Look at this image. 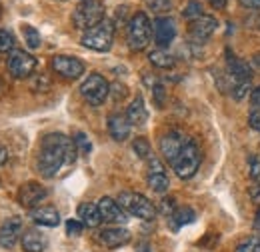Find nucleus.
<instances>
[{
    "mask_svg": "<svg viewBox=\"0 0 260 252\" xmlns=\"http://www.w3.org/2000/svg\"><path fill=\"white\" fill-rule=\"evenodd\" d=\"M22 238V218L12 216L6 218L0 226V248L10 250L18 240Z\"/></svg>",
    "mask_w": 260,
    "mask_h": 252,
    "instance_id": "nucleus-13",
    "label": "nucleus"
},
{
    "mask_svg": "<svg viewBox=\"0 0 260 252\" xmlns=\"http://www.w3.org/2000/svg\"><path fill=\"white\" fill-rule=\"evenodd\" d=\"M50 66H52V70H54L56 74H60V76H64V78H70V80L84 74V62H82L80 58H76V56L58 54V56L52 58Z\"/></svg>",
    "mask_w": 260,
    "mask_h": 252,
    "instance_id": "nucleus-11",
    "label": "nucleus"
},
{
    "mask_svg": "<svg viewBox=\"0 0 260 252\" xmlns=\"http://www.w3.org/2000/svg\"><path fill=\"white\" fill-rule=\"evenodd\" d=\"M150 64H154L156 68H172L174 66V56L170 52H166V48H156L148 54Z\"/></svg>",
    "mask_w": 260,
    "mask_h": 252,
    "instance_id": "nucleus-24",
    "label": "nucleus"
},
{
    "mask_svg": "<svg viewBox=\"0 0 260 252\" xmlns=\"http://www.w3.org/2000/svg\"><path fill=\"white\" fill-rule=\"evenodd\" d=\"M78 156L74 140L62 132H50L42 138L38 152V172L44 178H52L64 164H72Z\"/></svg>",
    "mask_w": 260,
    "mask_h": 252,
    "instance_id": "nucleus-1",
    "label": "nucleus"
},
{
    "mask_svg": "<svg viewBox=\"0 0 260 252\" xmlns=\"http://www.w3.org/2000/svg\"><path fill=\"white\" fill-rule=\"evenodd\" d=\"M252 66H254L256 70H260V52H258V54H254V56H252Z\"/></svg>",
    "mask_w": 260,
    "mask_h": 252,
    "instance_id": "nucleus-46",
    "label": "nucleus"
},
{
    "mask_svg": "<svg viewBox=\"0 0 260 252\" xmlns=\"http://www.w3.org/2000/svg\"><path fill=\"white\" fill-rule=\"evenodd\" d=\"M152 36H154V42L158 44V48H166L174 36H176V24L170 16H158L154 18L152 22Z\"/></svg>",
    "mask_w": 260,
    "mask_h": 252,
    "instance_id": "nucleus-14",
    "label": "nucleus"
},
{
    "mask_svg": "<svg viewBox=\"0 0 260 252\" xmlns=\"http://www.w3.org/2000/svg\"><path fill=\"white\" fill-rule=\"evenodd\" d=\"M80 96L90 104V106H100L108 96H110V84L106 82L104 76L98 72H92L86 76V80L80 84Z\"/></svg>",
    "mask_w": 260,
    "mask_h": 252,
    "instance_id": "nucleus-7",
    "label": "nucleus"
},
{
    "mask_svg": "<svg viewBox=\"0 0 260 252\" xmlns=\"http://www.w3.org/2000/svg\"><path fill=\"white\" fill-rule=\"evenodd\" d=\"M144 2H146V6H148L152 12H158V14L168 12V10L172 8V0H144Z\"/></svg>",
    "mask_w": 260,
    "mask_h": 252,
    "instance_id": "nucleus-33",
    "label": "nucleus"
},
{
    "mask_svg": "<svg viewBox=\"0 0 260 252\" xmlns=\"http://www.w3.org/2000/svg\"><path fill=\"white\" fill-rule=\"evenodd\" d=\"M126 118L130 120V124L132 126L146 124V120H148V110H146L144 98H142L140 94L134 96V100L128 104V108H126Z\"/></svg>",
    "mask_w": 260,
    "mask_h": 252,
    "instance_id": "nucleus-21",
    "label": "nucleus"
},
{
    "mask_svg": "<svg viewBox=\"0 0 260 252\" xmlns=\"http://www.w3.org/2000/svg\"><path fill=\"white\" fill-rule=\"evenodd\" d=\"M82 230H84V224L80 220H66V232H68V236H80L82 234Z\"/></svg>",
    "mask_w": 260,
    "mask_h": 252,
    "instance_id": "nucleus-36",
    "label": "nucleus"
},
{
    "mask_svg": "<svg viewBox=\"0 0 260 252\" xmlns=\"http://www.w3.org/2000/svg\"><path fill=\"white\" fill-rule=\"evenodd\" d=\"M114 40V22L112 20H102L100 24L92 26L90 30H86L80 38V44L96 50V52H108Z\"/></svg>",
    "mask_w": 260,
    "mask_h": 252,
    "instance_id": "nucleus-5",
    "label": "nucleus"
},
{
    "mask_svg": "<svg viewBox=\"0 0 260 252\" xmlns=\"http://www.w3.org/2000/svg\"><path fill=\"white\" fill-rule=\"evenodd\" d=\"M136 252H152V248H150L148 242H140V244L136 246Z\"/></svg>",
    "mask_w": 260,
    "mask_h": 252,
    "instance_id": "nucleus-44",
    "label": "nucleus"
},
{
    "mask_svg": "<svg viewBox=\"0 0 260 252\" xmlns=\"http://www.w3.org/2000/svg\"><path fill=\"white\" fill-rule=\"evenodd\" d=\"M146 180H148V186L154 190V192H158V194H164L168 190L170 182H168L166 168H164L160 158L156 156L148 158V176H146Z\"/></svg>",
    "mask_w": 260,
    "mask_h": 252,
    "instance_id": "nucleus-12",
    "label": "nucleus"
},
{
    "mask_svg": "<svg viewBox=\"0 0 260 252\" xmlns=\"http://www.w3.org/2000/svg\"><path fill=\"white\" fill-rule=\"evenodd\" d=\"M78 220L82 222L84 226H88V228H96L98 224L102 222L98 204H94V202H82L78 206Z\"/></svg>",
    "mask_w": 260,
    "mask_h": 252,
    "instance_id": "nucleus-22",
    "label": "nucleus"
},
{
    "mask_svg": "<svg viewBox=\"0 0 260 252\" xmlns=\"http://www.w3.org/2000/svg\"><path fill=\"white\" fill-rule=\"evenodd\" d=\"M128 92V88L124 86V84H120V82H114V84H110V96L118 102V100H122L124 96Z\"/></svg>",
    "mask_w": 260,
    "mask_h": 252,
    "instance_id": "nucleus-37",
    "label": "nucleus"
},
{
    "mask_svg": "<svg viewBox=\"0 0 260 252\" xmlns=\"http://www.w3.org/2000/svg\"><path fill=\"white\" fill-rule=\"evenodd\" d=\"M216 28H218L216 18L202 14V16H198L196 20L190 22V38H192L194 42H198V44H204V42L216 32Z\"/></svg>",
    "mask_w": 260,
    "mask_h": 252,
    "instance_id": "nucleus-17",
    "label": "nucleus"
},
{
    "mask_svg": "<svg viewBox=\"0 0 260 252\" xmlns=\"http://www.w3.org/2000/svg\"><path fill=\"white\" fill-rule=\"evenodd\" d=\"M250 104L260 108V86L252 88V92H250Z\"/></svg>",
    "mask_w": 260,
    "mask_h": 252,
    "instance_id": "nucleus-41",
    "label": "nucleus"
},
{
    "mask_svg": "<svg viewBox=\"0 0 260 252\" xmlns=\"http://www.w3.org/2000/svg\"><path fill=\"white\" fill-rule=\"evenodd\" d=\"M232 98L234 100H242L246 94H250L252 92V86H250V80H242V82H234V86H232Z\"/></svg>",
    "mask_w": 260,
    "mask_h": 252,
    "instance_id": "nucleus-30",
    "label": "nucleus"
},
{
    "mask_svg": "<svg viewBox=\"0 0 260 252\" xmlns=\"http://www.w3.org/2000/svg\"><path fill=\"white\" fill-rule=\"evenodd\" d=\"M150 38H152V22L146 16V12L132 14L128 26H126V42H128L130 50L134 52L144 50L150 44Z\"/></svg>",
    "mask_w": 260,
    "mask_h": 252,
    "instance_id": "nucleus-2",
    "label": "nucleus"
},
{
    "mask_svg": "<svg viewBox=\"0 0 260 252\" xmlns=\"http://www.w3.org/2000/svg\"><path fill=\"white\" fill-rule=\"evenodd\" d=\"M132 150H134V154L138 158H142V160H148V158L152 156V148H150V142L144 138V136H140V138H134V142H132Z\"/></svg>",
    "mask_w": 260,
    "mask_h": 252,
    "instance_id": "nucleus-25",
    "label": "nucleus"
},
{
    "mask_svg": "<svg viewBox=\"0 0 260 252\" xmlns=\"http://www.w3.org/2000/svg\"><path fill=\"white\" fill-rule=\"evenodd\" d=\"M8 70L14 78H28L36 70V58L26 50H12L8 56Z\"/></svg>",
    "mask_w": 260,
    "mask_h": 252,
    "instance_id": "nucleus-8",
    "label": "nucleus"
},
{
    "mask_svg": "<svg viewBox=\"0 0 260 252\" xmlns=\"http://www.w3.org/2000/svg\"><path fill=\"white\" fill-rule=\"evenodd\" d=\"M20 240H22L24 252H44V248H46V236L36 228L26 230Z\"/></svg>",
    "mask_w": 260,
    "mask_h": 252,
    "instance_id": "nucleus-23",
    "label": "nucleus"
},
{
    "mask_svg": "<svg viewBox=\"0 0 260 252\" xmlns=\"http://www.w3.org/2000/svg\"><path fill=\"white\" fill-rule=\"evenodd\" d=\"M160 204H162L160 208H162V212L166 214V216H172V214L178 210V208H176V204H174V198H164Z\"/></svg>",
    "mask_w": 260,
    "mask_h": 252,
    "instance_id": "nucleus-39",
    "label": "nucleus"
},
{
    "mask_svg": "<svg viewBox=\"0 0 260 252\" xmlns=\"http://www.w3.org/2000/svg\"><path fill=\"white\" fill-rule=\"evenodd\" d=\"M46 196H48V190L44 188L42 184H38V182H26L18 190V202L24 208H30V210L36 208Z\"/></svg>",
    "mask_w": 260,
    "mask_h": 252,
    "instance_id": "nucleus-16",
    "label": "nucleus"
},
{
    "mask_svg": "<svg viewBox=\"0 0 260 252\" xmlns=\"http://www.w3.org/2000/svg\"><path fill=\"white\" fill-rule=\"evenodd\" d=\"M182 16L186 18V20H196L198 16H202V4L200 2H196V0H190L186 6H184V10H182Z\"/></svg>",
    "mask_w": 260,
    "mask_h": 252,
    "instance_id": "nucleus-29",
    "label": "nucleus"
},
{
    "mask_svg": "<svg viewBox=\"0 0 260 252\" xmlns=\"http://www.w3.org/2000/svg\"><path fill=\"white\" fill-rule=\"evenodd\" d=\"M6 160H8V152H6V148H2V146H0V166H2Z\"/></svg>",
    "mask_w": 260,
    "mask_h": 252,
    "instance_id": "nucleus-45",
    "label": "nucleus"
},
{
    "mask_svg": "<svg viewBox=\"0 0 260 252\" xmlns=\"http://www.w3.org/2000/svg\"><path fill=\"white\" fill-rule=\"evenodd\" d=\"M14 50V36L12 32L0 28V52H12Z\"/></svg>",
    "mask_w": 260,
    "mask_h": 252,
    "instance_id": "nucleus-32",
    "label": "nucleus"
},
{
    "mask_svg": "<svg viewBox=\"0 0 260 252\" xmlns=\"http://www.w3.org/2000/svg\"><path fill=\"white\" fill-rule=\"evenodd\" d=\"M248 124H250V128H252V130L260 132V108L250 110V114H248Z\"/></svg>",
    "mask_w": 260,
    "mask_h": 252,
    "instance_id": "nucleus-38",
    "label": "nucleus"
},
{
    "mask_svg": "<svg viewBox=\"0 0 260 252\" xmlns=\"http://www.w3.org/2000/svg\"><path fill=\"white\" fill-rule=\"evenodd\" d=\"M170 218H172V220H176V226H182V224H188V222L194 220L196 214H194V210H192V208H178Z\"/></svg>",
    "mask_w": 260,
    "mask_h": 252,
    "instance_id": "nucleus-28",
    "label": "nucleus"
},
{
    "mask_svg": "<svg viewBox=\"0 0 260 252\" xmlns=\"http://www.w3.org/2000/svg\"><path fill=\"white\" fill-rule=\"evenodd\" d=\"M248 194L256 204H260V182H252V186L248 188Z\"/></svg>",
    "mask_w": 260,
    "mask_h": 252,
    "instance_id": "nucleus-40",
    "label": "nucleus"
},
{
    "mask_svg": "<svg viewBox=\"0 0 260 252\" xmlns=\"http://www.w3.org/2000/svg\"><path fill=\"white\" fill-rule=\"evenodd\" d=\"M96 204L98 210H100V216H102V222H110V224H116V226H122V224L128 222V214L118 204V200H114L110 196H102Z\"/></svg>",
    "mask_w": 260,
    "mask_h": 252,
    "instance_id": "nucleus-9",
    "label": "nucleus"
},
{
    "mask_svg": "<svg viewBox=\"0 0 260 252\" xmlns=\"http://www.w3.org/2000/svg\"><path fill=\"white\" fill-rule=\"evenodd\" d=\"M22 34H24V40H26V44H28V48H38L40 46V34H38V30L36 28H32V26H22Z\"/></svg>",
    "mask_w": 260,
    "mask_h": 252,
    "instance_id": "nucleus-31",
    "label": "nucleus"
},
{
    "mask_svg": "<svg viewBox=\"0 0 260 252\" xmlns=\"http://www.w3.org/2000/svg\"><path fill=\"white\" fill-rule=\"evenodd\" d=\"M102 20H104V4L100 0H84L82 4L76 6V10L72 14L74 26L82 32L90 30Z\"/></svg>",
    "mask_w": 260,
    "mask_h": 252,
    "instance_id": "nucleus-6",
    "label": "nucleus"
},
{
    "mask_svg": "<svg viewBox=\"0 0 260 252\" xmlns=\"http://www.w3.org/2000/svg\"><path fill=\"white\" fill-rule=\"evenodd\" d=\"M152 98H154V104L160 108L164 106V100H166V90H164V86L160 82H154L152 84Z\"/></svg>",
    "mask_w": 260,
    "mask_h": 252,
    "instance_id": "nucleus-35",
    "label": "nucleus"
},
{
    "mask_svg": "<svg viewBox=\"0 0 260 252\" xmlns=\"http://www.w3.org/2000/svg\"><path fill=\"white\" fill-rule=\"evenodd\" d=\"M30 218H32L38 226H46V228H54L60 224V214L56 208L52 206H38L30 210Z\"/></svg>",
    "mask_w": 260,
    "mask_h": 252,
    "instance_id": "nucleus-20",
    "label": "nucleus"
},
{
    "mask_svg": "<svg viewBox=\"0 0 260 252\" xmlns=\"http://www.w3.org/2000/svg\"><path fill=\"white\" fill-rule=\"evenodd\" d=\"M256 226H258V228H260V210H258V212H256Z\"/></svg>",
    "mask_w": 260,
    "mask_h": 252,
    "instance_id": "nucleus-47",
    "label": "nucleus"
},
{
    "mask_svg": "<svg viewBox=\"0 0 260 252\" xmlns=\"http://www.w3.org/2000/svg\"><path fill=\"white\" fill-rule=\"evenodd\" d=\"M130 120L126 118V114H122V112H112L110 116H108V134L112 136V140H116V142H122V140H126L130 136Z\"/></svg>",
    "mask_w": 260,
    "mask_h": 252,
    "instance_id": "nucleus-18",
    "label": "nucleus"
},
{
    "mask_svg": "<svg viewBox=\"0 0 260 252\" xmlns=\"http://www.w3.org/2000/svg\"><path fill=\"white\" fill-rule=\"evenodd\" d=\"M226 72L234 82H242V80H252V68L250 64L240 60L238 56H232V52L226 50Z\"/></svg>",
    "mask_w": 260,
    "mask_h": 252,
    "instance_id": "nucleus-19",
    "label": "nucleus"
},
{
    "mask_svg": "<svg viewBox=\"0 0 260 252\" xmlns=\"http://www.w3.org/2000/svg\"><path fill=\"white\" fill-rule=\"evenodd\" d=\"M82 2H84V0H82Z\"/></svg>",
    "mask_w": 260,
    "mask_h": 252,
    "instance_id": "nucleus-48",
    "label": "nucleus"
},
{
    "mask_svg": "<svg viewBox=\"0 0 260 252\" xmlns=\"http://www.w3.org/2000/svg\"><path fill=\"white\" fill-rule=\"evenodd\" d=\"M200 160H202V152H200L198 144H196L194 140L188 138V142L184 144V148L180 150V154L176 156V160L170 166H172V170L176 172L178 178L188 180V178H192L196 172H198Z\"/></svg>",
    "mask_w": 260,
    "mask_h": 252,
    "instance_id": "nucleus-4",
    "label": "nucleus"
},
{
    "mask_svg": "<svg viewBox=\"0 0 260 252\" xmlns=\"http://www.w3.org/2000/svg\"><path fill=\"white\" fill-rule=\"evenodd\" d=\"M72 140H74V146H76V150H78V152H82V154H88V152L92 150V144H90V138L86 136V132H82V130L74 132Z\"/></svg>",
    "mask_w": 260,
    "mask_h": 252,
    "instance_id": "nucleus-26",
    "label": "nucleus"
},
{
    "mask_svg": "<svg viewBox=\"0 0 260 252\" xmlns=\"http://www.w3.org/2000/svg\"><path fill=\"white\" fill-rule=\"evenodd\" d=\"M234 252H260V238L256 236H250V238H244L236 244Z\"/></svg>",
    "mask_w": 260,
    "mask_h": 252,
    "instance_id": "nucleus-27",
    "label": "nucleus"
},
{
    "mask_svg": "<svg viewBox=\"0 0 260 252\" xmlns=\"http://www.w3.org/2000/svg\"><path fill=\"white\" fill-rule=\"evenodd\" d=\"M96 240L106 248H120L130 242V232L122 226H108L98 232Z\"/></svg>",
    "mask_w": 260,
    "mask_h": 252,
    "instance_id": "nucleus-15",
    "label": "nucleus"
},
{
    "mask_svg": "<svg viewBox=\"0 0 260 252\" xmlns=\"http://www.w3.org/2000/svg\"><path fill=\"white\" fill-rule=\"evenodd\" d=\"M248 174L252 178V182H260V156L252 154L248 158Z\"/></svg>",
    "mask_w": 260,
    "mask_h": 252,
    "instance_id": "nucleus-34",
    "label": "nucleus"
},
{
    "mask_svg": "<svg viewBox=\"0 0 260 252\" xmlns=\"http://www.w3.org/2000/svg\"><path fill=\"white\" fill-rule=\"evenodd\" d=\"M208 2H210V6L216 8V10H222V8L226 6V0H208Z\"/></svg>",
    "mask_w": 260,
    "mask_h": 252,
    "instance_id": "nucleus-43",
    "label": "nucleus"
},
{
    "mask_svg": "<svg viewBox=\"0 0 260 252\" xmlns=\"http://www.w3.org/2000/svg\"><path fill=\"white\" fill-rule=\"evenodd\" d=\"M186 142H188V138L182 132L170 130V132H166L160 138V154H162V158L168 164H172L176 160V156L180 154V150L184 148Z\"/></svg>",
    "mask_w": 260,
    "mask_h": 252,
    "instance_id": "nucleus-10",
    "label": "nucleus"
},
{
    "mask_svg": "<svg viewBox=\"0 0 260 252\" xmlns=\"http://www.w3.org/2000/svg\"><path fill=\"white\" fill-rule=\"evenodd\" d=\"M238 2H240V6H244V8H254V10L260 8V0H238Z\"/></svg>",
    "mask_w": 260,
    "mask_h": 252,
    "instance_id": "nucleus-42",
    "label": "nucleus"
},
{
    "mask_svg": "<svg viewBox=\"0 0 260 252\" xmlns=\"http://www.w3.org/2000/svg\"><path fill=\"white\" fill-rule=\"evenodd\" d=\"M118 204L124 208V212L138 218V220H154L156 216V206L140 192H132V190H124L118 194Z\"/></svg>",
    "mask_w": 260,
    "mask_h": 252,
    "instance_id": "nucleus-3",
    "label": "nucleus"
}]
</instances>
